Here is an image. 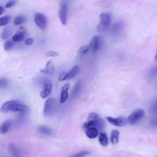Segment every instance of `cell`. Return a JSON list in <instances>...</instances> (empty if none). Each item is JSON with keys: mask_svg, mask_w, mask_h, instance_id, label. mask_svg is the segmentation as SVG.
<instances>
[{"mask_svg": "<svg viewBox=\"0 0 157 157\" xmlns=\"http://www.w3.org/2000/svg\"><path fill=\"white\" fill-rule=\"evenodd\" d=\"M27 33L26 28L23 26L21 27L18 29L15 34L12 38V40L14 42H20L25 38Z\"/></svg>", "mask_w": 157, "mask_h": 157, "instance_id": "obj_11", "label": "cell"}, {"mask_svg": "<svg viewBox=\"0 0 157 157\" xmlns=\"http://www.w3.org/2000/svg\"><path fill=\"white\" fill-rule=\"evenodd\" d=\"M102 40L100 37L98 36H94L89 45L90 49L93 52H95L100 48Z\"/></svg>", "mask_w": 157, "mask_h": 157, "instance_id": "obj_12", "label": "cell"}, {"mask_svg": "<svg viewBox=\"0 0 157 157\" xmlns=\"http://www.w3.org/2000/svg\"><path fill=\"white\" fill-rule=\"evenodd\" d=\"M9 85L8 80L5 78H0V88L5 89Z\"/></svg>", "mask_w": 157, "mask_h": 157, "instance_id": "obj_27", "label": "cell"}, {"mask_svg": "<svg viewBox=\"0 0 157 157\" xmlns=\"http://www.w3.org/2000/svg\"><path fill=\"white\" fill-rule=\"evenodd\" d=\"M11 17L10 16L7 15L0 18V27L6 25L10 21Z\"/></svg>", "mask_w": 157, "mask_h": 157, "instance_id": "obj_24", "label": "cell"}, {"mask_svg": "<svg viewBox=\"0 0 157 157\" xmlns=\"http://www.w3.org/2000/svg\"><path fill=\"white\" fill-rule=\"evenodd\" d=\"M83 126L85 129L95 128L102 131L105 128L106 123L98 114L93 112L89 114L87 121L84 123Z\"/></svg>", "mask_w": 157, "mask_h": 157, "instance_id": "obj_2", "label": "cell"}, {"mask_svg": "<svg viewBox=\"0 0 157 157\" xmlns=\"http://www.w3.org/2000/svg\"><path fill=\"white\" fill-rule=\"evenodd\" d=\"M90 50L89 45L80 47L77 51V53L81 55H85L88 53Z\"/></svg>", "mask_w": 157, "mask_h": 157, "instance_id": "obj_25", "label": "cell"}, {"mask_svg": "<svg viewBox=\"0 0 157 157\" xmlns=\"http://www.w3.org/2000/svg\"><path fill=\"white\" fill-rule=\"evenodd\" d=\"M107 120L111 124L118 126H123L128 123L127 119L124 116L114 118L110 117H106Z\"/></svg>", "mask_w": 157, "mask_h": 157, "instance_id": "obj_8", "label": "cell"}, {"mask_svg": "<svg viewBox=\"0 0 157 157\" xmlns=\"http://www.w3.org/2000/svg\"><path fill=\"white\" fill-rule=\"evenodd\" d=\"M145 115V111L142 109H138L134 110L128 116L127 121L130 124L133 125L138 122Z\"/></svg>", "mask_w": 157, "mask_h": 157, "instance_id": "obj_5", "label": "cell"}, {"mask_svg": "<svg viewBox=\"0 0 157 157\" xmlns=\"http://www.w3.org/2000/svg\"><path fill=\"white\" fill-rule=\"evenodd\" d=\"M99 141L100 144L103 146H107L108 144V140L106 134L101 132L99 136Z\"/></svg>", "mask_w": 157, "mask_h": 157, "instance_id": "obj_18", "label": "cell"}, {"mask_svg": "<svg viewBox=\"0 0 157 157\" xmlns=\"http://www.w3.org/2000/svg\"><path fill=\"white\" fill-rule=\"evenodd\" d=\"M123 22L118 21L116 22L112 27V33L114 36H117L122 32L124 28Z\"/></svg>", "mask_w": 157, "mask_h": 157, "instance_id": "obj_13", "label": "cell"}, {"mask_svg": "<svg viewBox=\"0 0 157 157\" xmlns=\"http://www.w3.org/2000/svg\"><path fill=\"white\" fill-rule=\"evenodd\" d=\"M12 31L11 28L9 27L5 28L2 32L1 37L2 39L5 40L9 38L11 34Z\"/></svg>", "mask_w": 157, "mask_h": 157, "instance_id": "obj_20", "label": "cell"}, {"mask_svg": "<svg viewBox=\"0 0 157 157\" xmlns=\"http://www.w3.org/2000/svg\"><path fill=\"white\" fill-rule=\"evenodd\" d=\"M34 42V40L32 38H29L26 40L25 42V44L27 46H29L31 45Z\"/></svg>", "mask_w": 157, "mask_h": 157, "instance_id": "obj_31", "label": "cell"}, {"mask_svg": "<svg viewBox=\"0 0 157 157\" xmlns=\"http://www.w3.org/2000/svg\"><path fill=\"white\" fill-rule=\"evenodd\" d=\"M4 11V7L2 6H0V16L3 13Z\"/></svg>", "mask_w": 157, "mask_h": 157, "instance_id": "obj_33", "label": "cell"}, {"mask_svg": "<svg viewBox=\"0 0 157 157\" xmlns=\"http://www.w3.org/2000/svg\"><path fill=\"white\" fill-rule=\"evenodd\" d=\"M14 42L11 40L6 41L4 44V47L6 51H9L12 50L14 46Z\"/></svg>", "mask_w": 157, "mask_h": 157, "instance_id": "obj_22", "label": "cell"}, {"mask_svg": "<svg viewBox=\"0 0 157 157\" xmlns=\"http://www.w3.org/2000/svg\"><path fill=\"white\" fill-rule=\"evenodd\" d=\"M90 154H91V152L90 151H81L69 157H84Z\"/></svg>", "mask_w": 157, "mask_h": 157, "instance_id": "obj_26", "label": "cell"}, {"mask_svg": "<svg viewBox=\"0 0 157 157\" xmlns=\"http://www.w3.org/2000/svg\"><path fill=\"white\" fill-rule=\"evenodd\" d=\"M52 88V83L51 81L47 79L44 82L43 89L40 93V96L42 98L47 97L51 93Z\"/></svg>", "mask_w": 157, "mask_h": 157, "instance_id": "obj_10", "label": "cell"}, {"mask_svg": "<svg viewBox=\"0 0 157 157\" xmlns=\"http://www.w3.org/2000/svg\"><path fill=\"white\" fill-rule=\"evenodd\" d=\"M80 82H77V83L74 89H73V92L75 94L76 93V92H77L78 89L79 88V87H80Z\"/></svg>", "mask_w": 157, "mask_h": 157, "instance_id": "obj_32", "label": "cell"}, {"mask_svg": "<svg viewBox=\"0 0 157 157\" xmlns=\"http://www.w3.org/2000/svg\"><path fill=\"white\" fill-rule=\"evenodd\" d=\"M119 133L118 131L115 130L112 131L110 137L111 143L115 144L118 143Z\"/></svg>", "mask_w": 157, "mask_h": 157, "instance_id": "obj_19", "label": "cell"}, {"mask_svg": "<svg viewBox=\"0 0 157 157\" xmlns=\"http://www.w3.org/2000/svg\"><path fill=\"white\" fill-rule=\"evenodd\" d=\"M79 71L80 68L78 66H74L70 70L67 72H63L61 73L58 79L62 81L72 78L77 75Z\"/></svg>", "mask_w": 157, "mask_h": 157, "instance_id": "obj_7", "label": "cell"}, {"mask_svg": "<svg viewBox=\"0 0 157 157\" xmlns=\"http://www.w3.org/2000/svg\"><path fill=\"white\" fill-rule=\"evenodd\" d=\"M10 151L14 157H20L19 153L15 146L13 144L9 145Z\"/></svg>", "mask_w": 157, "mask_h": 157, "instance_id": "obj_23", "label": "cell"}, {"mask_svg": "<svg viewBox=\"0 0 157 157\" xmlns=\"http://www.w3.org/2000/svg\"><path fill=\"white\" fill-rule=\"evenodd\" d=\"M57 107L55 99L50 98L45 103L43 113L44 116L49 117L53 115L55 113Z\"/></svg>", "mask_w": 157, "mask_h": 157, "instance_id": "obj_4", "label": "cell"}, {"mask_svg": "<svg viewBox=\"0 0 157 157\" xmlns=\"http://www.w3.org/2000/svg\"><path fill=\"white\" fill-rule=\"evenodd\" d=\"M17 4L16 1H11L7 2L5 5V7L6 8H10L11 7L16 6Z\"/></svg>", "mask_w": 157, "mask_h": 157, "instance_id": "obj_29", "label": "cell"}, {"mask_svg": "<svg viewBox=\"0 0 157 157\" xmlns=\"http://www.w3.org/2000/svg\"><path fill=\"white\" fill-rule=\"evenodd\" d=\"M55 71L54 63L53 61L50 60L47 63L45 68L40 70L42 72L48 74H52Z\"/></svg>", "mask_w": 157, "mask_h": 157, "instance_id": "obj_16", "label": "cell"}, {"mask_svg": "<svg viewBox=\"0 0 157 157\" xmlns=\"http://www.w3.org/2000/svg\"><path fill=\"white\" fill-rule=\"evenodd\" d=\"M70 86V84L67 83L62 87L60 100V103H64L68 99V91Z\"/></svg>", "mask_w": 157, "mask_h": 157, "instance_id": "obj_14", "label": "cell"}, {"mask_svg": "<svg viewBox=\"0 0 157 157\" xmlns=\"http://www.w3.org/2000/svg\"><path fill=\"white\" fill-rule=\"evenodd\" d=\"M28 108L23 103L16 100L7 101L2 106L0 111L6 113L10 112H19L21 114H26L28 111Z\"/></svg>", "mask_w": 157, "mask_h": 157, "instance_id": "obj_1", "label": "cell"}, {"mask_svg": "<svg viewBox=\"0 0 157 157\" xmlns=\"http://www.w3.org/2000/svg\"><path fill=\"white\" fill-rule=\"evenodd\" d=\"M39 130L42 133L49 134L51 132V130L49 128L45 126H41L39 128Z\"/></svg>", "mask_w": 157, "mask_h": 157, "instance_id": "obj_28", "label": "cell"}, {"mask_svg": "<svg viewBox=\"0 0 157 157\" xmlns=\"http://www.w3.org/2000/svg\"><path fill=\"white\" fill-rule=\"evenodd\" d=\"M85 133L88 138L91 139L94 138L98 136L99 130L95 128H92L87 129Z\"/></svg>", "mask_w": 157, "mask_h": 157, "instance_id": "obj_17", "label": "cell"}, {"mask_svg": "<svg viewBox=\"0 0 157 157\" xmlns=\"http://www.w3.org/2000/svg\"><path fill=\"white\" fill-rule=\"evenodd\" d=\"M34 20L37 26L42 30L47 28L48 25V19L46 15L40 13H37L34 15Z\"/></svg>", "mask_w": 157, "mask_h": 157, "instance_id": "obj_6", "label": "cell"}, {"mask_svg": "<svg viewBox=\"0 0 157 157\" xmlns=\"http://www.w3.org/2000/svg\"><path fill=\"white\" fill-rule=\"evenodd\" d=\"M26 21V19L24 16H19L14 18V24L16 25L23 24Z\"/></svg>", "mask_w": 157, "mask_h": 157, "instance_id": "obj_21", "label": "cell"}, {"mask_svg": "<svg viewBox=\"0 0 157 157\" xmlns=\"http://www.w3.org/2000/svg\"><path fill=\"white\" fill-rule=\"evenodd\" d=\"M46 55L47 57H55L59 56V54L56 52L52 51L47 52Z\"/></svg>", "mask_w": 157, "mask_h": 157, "instance_id": "obj_30", "label": "cell"}, {"mask_svg": "<svg viewBox=\"0 0 157 157\" xmlns=\"http://www.w3.org/2000/svg\"><path fill=\"white\" fill-rule=\"evenodd\" d=\"M67 5L64 1H62L61 3L60 8L59 16L62 24L65 25L67 22Z\"/></svg>", "mask_w": 157, "mask_h": 157, "instance_id": "obj_9", "label": "cell"}, {"mask_svg": "<svg viewBox=\"0 0 157 157\" xmlns=\"http://www.w3.org/2000/svg\"><path fill=\"white\" fill-rule=\"evenodd\" d=\"M12 124L11 120H7L0 125V133L5 134L9 130Z\"/></svg>", "mask_w": 157, "mask_h": 157, "instance_id": "obj_15", "label": "cell"}, {"mask_svg": "<svg viewBox=\"0 0 157 157\" xmlns=\"http://www.w3.org/2000/svg\"><path fill=\"white\" fill-rule=\"evenodd\" d=\"M112 14L110 12H104L100 14V22L97 26L98 32H103L108 29L111 23Z\"/></svg>", "mask_w": 157, "mask_h": 157, "instance_id": "obj_3", "label": "cell"}]
</instances>
